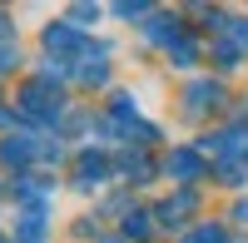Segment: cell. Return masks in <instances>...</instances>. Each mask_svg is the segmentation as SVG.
<instances>
[{"instance_id":"277c9868","label":"cell","mask_w":248,"mask_h":243,"mask_svg":"<svg viewBox=\"0 0 248 243\" xmlns=\"http://www.w3.org/2000/svg\"><path fill=\"white\" fill-rule=\"evenodd\" d=\"M189 243H223V228H214V224H203V228H199V233H194Z\"/></svg>"},{"instance_id":"3957f363","label":"cell","mask_w":248,"mask_h":243,"mask_svg":"<svg viewBox=\"0 0 248 243\" xmlns=\"http://www.w3.org/2000/svg\"><path fill=\"white\" fill-rule=\"evenodd\" d=\"M124 238H149V218H144V213H129V218H124Z\"/></svg>"},{"instance_id":"6da1fadb","label":"cell","mask_w":248,"mask_h":243,"mask_svg":"<svg viewBox=\"0 0 248 243\" xmlns=\"http://www.w3.org/2000/svg\"><path fill=\"white\" fill-rule=\"evenodd\" d=\"M169 174H179V179H199V174H203V164H199L189 149H179V154H169Z\"/></svg>"},{"instance_id":"7a4b0ae2","label":"cell","mask_w":248,"mask_h":243,"mask_svg":"<svg viewBox=\"0 0 248 243\" xmlns=\"http://www.w3.org/2000/svg\"><path fill=\"white\" fill-rule=\"evenodd\" d=\"M75 40H79V35H75V30H65V25H50V30H45V45H50V50H70Z\"/></svg>"},{"instance_id":"5b68a950","label":"cell","mask_w":248,"mask_h":243,"mask_svg":"<svg viewBox=\"0 0 248 243\" xmlns=\"http://www.w3.org/2000/svg\"><path fill=\"white\" fill-rule=\"evenodd\" d=\"M20 60V50H15V40H0V70H10Z\"/></svg>"},{"instance_id":"8992f818","label":"cell","mask_w":248,"mask_h":243,"mask_svg":"<svg viewBox=\"0 0 248 243\" xmlns=\"http://www.w3.org/2000/svg\"><path fill=\"white\" fill-rule=\"evenodd\" d=\"M109 243H119V238H109Z\"/></svg>"}]
</instances>
